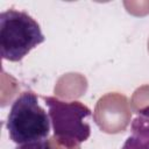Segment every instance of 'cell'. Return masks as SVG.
<instances>
[{"label":"cell","instance_id":"4","mask_svg":"<svg viewBox=\"0 0 149 149\" xmlns=\"http://www.w3.org/2000/svg\"><path fill=\"white\" fill-rule=\"evenodd\" d=\"M122 149H149V139L137 135L129 136L126 140Z\"/></svg>","mask_w":149,"mask_h":149},{"label":"cell","instance_id":"1","mask_svg":"<svg viewBox=\"0 0 149 149\" xmlns=\"http://www.w3.org/2000/svg\"><path fill=\"white\" fill-rule=\"evenodd\" d=\"M44 40L40 24L28 13L10 8L0 14V50L3 59L20 62Z\"/></svg>","mask_w":149,"mask_h":149},{"label":"cell","instance_id":"3","mask_svg":"<svg viewBox=\"0 0 149 149\" xmlns=\"http://www.w3.org/2000/svg\"><path fill=\"white\" fill-rule=\"evenodd\" d=\"M54 130V137L65 147H73L90 137L91 128L84 120L91 109L80 101H62L55 97H42Z\"/></svg>","mask_w":149,"mask_h":149},{"label":"cell","instance_id":"2","mask_svg":"<svg viewBox=\"0 0 149 149\" xmlns=\"http://www.w3.org/2000/svg\"><path fill=\"white\" fill-rule=\"evenodd\" d=\"M50 126L49 114L40 106L34 92L24 91L13 101L6 127L9 139L17 146L44 141L49 136Z\"/></svg>","mask_w":149,"mask_h":149},{"label":"cell","instance_id":"5","mask_svg":"<svg viewBox=\"0 0 149 149\" xmlns=\"http://www.w3.org/2000/svg\"><path fill=\"white\" fill-rule=\"evenodd\" d=\"M15 149H51L48 141H38V142H31L26 144H19Z\"/></svg>","mask_w":149,"mask_h":149}]
</instances>
